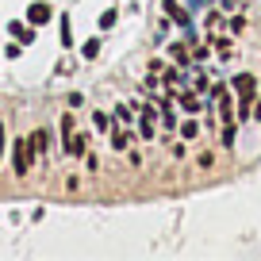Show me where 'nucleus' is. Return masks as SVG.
<instances>
[{"instance_id":"2eb2a0df","label":"nucleus","mask_w":261,"mask_h":261,"mask_svg":"<svg viewBox=\"0 0 261 261\" xmlns=\"http://www.w3.org/2000/svg\"><path fill=\"white\" fill-rule=\"evenodd\" d=\"M223 146H234V119H227V123H223Z\"/></svg>"},{"instance_id":"9d476101","label":"nucleus","mask_w":261,"mask_h":261,"mask_svg":"<svg viewBox=\"0 0 261 261\" xmlns=\"http://www.w3.org/2000/svg\"><path fill=\"white\" fill-rule=\"evenodd\" d=\"M177 100H180V108H185L188 115L200 112V96H196V92H177Z\"/></svg>"},{"instance_id":"39448f33","label":"nucleus","mask_w":261,"mask_h":261,"mask_svg":"<svg viewBox=\"0 0 261 261\" xmlns=\"http://www.w3.org/2000/svg\"><path fill=\"white\" fill-rule=\"evenodd\" d=\"M27 139H31V150H35V158H42V154H46V150H50V130H46V127L31 130Z\"/></svg>"},{"instance_id":"6e6552de","label":"nucleus","mask_w":261,"mask_h":261,"mask_svg":"<svg viewBox=\"0 0 261 261\" xmlns=\"http://www.w3.org/2000/svg\"><path fill=\"white\" fill-rule=\"evenodd\" d=\"M169 54H173V62H177V65H192V50H188L185 42H173Z\"/></svg>"},{"instance_id":"a211bd4d","label":"nucleus","mask_w":261,"mask_h":261,"mask_svg":"<svg viewBox=\"0 0 261 261\" xmlns=\"http://www.w3.org/2000/svg\"><path fill=\"white\" fill-rule=\"evenodd\" d=\"M230 31L242 35V31H246V19H242V16H234V19H230Z\"/></svg>"},{"instance_id":"0eeeda50","label":"nucleus","mask_w":261,"mask_h":261,"mask_svg":"<svg viewBox=\"0 0 261 261\" xmlns=\"http://www.w3.org/2000/svg\"><path fill=\"white\" fill-rule=\"evenodd\" d=\"M77 130H73V115H62V150L69 154V146H73Z\"/></svg>"},{"instance_id":"f3484780","label":"nucleus","mask_w":261,"mask_h":261,"mask_svg":"<svg viewBox=\"0 0 261 261\" xmlns=\"http://www.w3.org/2000/svg\"><path fill=\"white\" fill-rule=\"evenodd\" d=\"M73 42V35H69V16H62V46H69Z\"/></svg>"},{"instance_id":"412c9836","label":"nucleus","mask_w":261,"mask_h":261,"mask_svg":"<svg viewBox=\"0 0 261 261\" xmlns=\"http://www.w3.org/2000/svg\"><path fill=\"white\" fill-rule=\"evenodd\" d=\"M185 4H200V0H185Z\"/></svg>"},{"instance_id":"423d86ee","label":"nucleus","mask_w":261,"mask_h":261,"mask_svg":"<svg viewBox=\"0 0 261 261\" xmlns=\"http://www.w3.org/2000/svg\"><path fill=\"white\" fill-rule=\"evenodd\" d=\"M8 31L16 35L23 46H31V42H35V23H27V19H23V23H19V19H16V23H8Z\"/></svg>"},{"instance_id":"20e7f679","label":"nucleus","mask_w":261,"mask_h":261,"mask_svg":"<svg viewBox=\"0 0 261 261\" xmlns=\"http://www.w3.org/2000/svg\"><path fill=\"white\" fill-rule=\"evenodd\" d=\"M162 12H165V16H169V19H177L180 27H192V16H188V12L180 8L177 0H162Z\"/></svg>"},{"instance_id":"4468645a","label":"nucleus","mask_w":261,"mask_h":261,"mask_svg":"<svg viewBox=\"0 0 261 261\" xmlns=\"http://www.w3.org/2000/svg\"><path fill=\"white\" fill-rule=\"evenodd\" d=\"M115 19H119V12H115V8L100 12V31H108V27H115Z\"/></svg>"},{"instance_id":"f257e3e1","label":"nucleus","mask_w":261,"mask_h":261,"mask_svg":"<svg viewBox=\"0 0 261 261\" xmlns=\"http://www.w3.org/2000/svg\"><path fill=\"white\" fill-rule=\"evenodd\" d=\"M31 162H35L31 139H16L12 142V169H16V177H27V173H31Z\"/></svg>"},{"instance_id":"7ed1b4c3","label":"nucleus","mask_w":261,"mask_h":261,"mask_svg":"<svg viewBox=\"0 0 261 261\" xmlns=\"http://www.w3.org/2000/svg\"><path fill=\"white\" fill-rule=\"evenodd\" d=\"M50 16H54V8H50L46 0H35L31 8H27V23H35V27H42V23H50Z\"/></svg>"},{"instance_id":"1a4fd4ad","label":"nucleus","mask_w":261,"mask_h":261,"mask_svg":"<svg viewBox=\"0 0 261 261\" xmlns=\"http://www.w3.org/2000/svg\"><path fill=\"white\" fill-rule=\"evenodd\" d=\"M92 127H96L100 135H112V127H115V115H104V112H96V115H92Z\"/></svg>"},{"instance_id":"9b49d317","label":"nucleus","mask_w":261,"mask_h":261,"mask_svg":"<svg viewBox=\"0 0 261 261\" xmlns=\"http://www.w3.org/2000/svg\"><path fill=\"white\" fill-rule=\"evenodd\" d=\"M112 115H115V123H123V127H130V123H135V115H130V108H127V104H115V112H112Z\"/></svg>"},{"instance_id":"6ab92c4d","label":"nucleus","mask_w":261,"mask_h":261,"mask_svg":"<svg viewBox=\"0 0 261 261\" xmlns=\"http://www.w3.org/2000/svg\"><path fill=\"white\" fill-rule=\"evenodd\" d=\"M0 162H4V123H0Z\"/></svg>"},{"instance_id":"f8f14e48","label":"nucleus","mask_w":261,"mask_h":261,"mask_svg":"<svg viewBox=\"0 0 261 261\" xmlns=\"http://www.w3.org/2000/svg\"><path fill=\"white\" fill-rule=\"evenodd\" d=\"M112 146H115V150H127V146H130V135H127V130H115V127H112Z\"/></svg>"},{"instance_id":"dca6fc26","label":"nucleus","mask_w":261,"mask_h":261,"mask_svg":"<svg viewBox=\"0 0 261 261\" xmlns=\"http://www.w3.org/2000/svg\"><path fill=\"white\" fill-rule=\"evenodd\" d=\"M81 54H85V58H96V54H100V39H89V42L81 46Z\"/></svg>"},{"instance_id":"ddd939ff","label":"nucleus","mask_w":261,"mask_h":261,"mask_svg":"<svg viewBox=\"0 0 261 261\" xmlns=\"http://www.w3.org/2000/svg\"><path fill=\"white\" fill-rule=\"evenodd\" d=\"M196 135H200V123H196V119H185V123H180V139H196Z\"/></svg>"},{"instance_id":"aec40b11","label":"nucleus","mask_w":261,"mask_h":261,"mask_svg":"<svg viewBox=\"0 0 261 261\" xmlns=\"http://www.w3.org/2000/svg\"><path fill=\"white\" fill-rule=\"evenodd\" d=\"M253 119H261V100H257V104H253Z\"/></svg>"},{"instance_id":"f03ea898","label":"nucleus","mask_w":261,"mask_h":261,"mask_svg":"<svg viewBox=\"0 0 261 261\" xmlns=\"http://www.w3.org/2000/svg\"><path fill=\"white\" fill-rule=\"evenodd\" d=\"M158 123H162V112L150 108V104H139V135H142V139H154Z\"/></svg>"}]
</instances>
